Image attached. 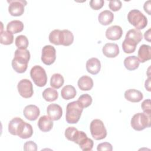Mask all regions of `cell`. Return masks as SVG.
Here are the masks:
<instances>
[{"instance_id": "34", "label": "cell", "mask_w": 151, "mask_h": 151, "mask_svg": "<svg viewBox=\"0 0 151 151\" xmlns=\"http://www.w3.org/2000/svg\"><path fill=\"white\" fill-rule=\"evenodd\" d=\"M77 101L84 109L88 107L91 105L92 103V97L88 94H84L78 97Z\"/></svg>"}, {"instance_id": "9", "label": "cell", "mask_w": 151, "mask_h": 151, "mask_svg": "<svg viewBox=\"0 0 151 151\" xmlns=\"http://www.w3.org/2000/svg\"><path fill=\"white\" fill-rule=\"evenodd\" d=\"M17 88L21 96L25 99L32 97L34 93L33 86L31 81L28 79H22L19 81Z\"/></svg>"}, {"instance_id": "20", "label": "cell", "mask_w": 151, "mask_h": 151, "mask_svg": "<svg viewBox=\"0 0 151 151\" xmlns=\"http://www.w3.org/2000/svg\"><path fill=\"white\" fill-rule=\"evenodd\" d=\"M77 84L82 91H88L93 87V80L89 76H83L78 79Z\"/></svg>"}, {"instance_id": "10", "label": "cell", "mask_w": 151, "mask_h": 151, "mask_svg": "<svg viewBox=\"0 0 151 151\" xmlns=\"http://www.w3.org/2000/svg\"><path fill=\"white\" fill-rule=\"evenodd\" d=\"M56 59V50L50 45H45L42 49L41 61L47 65L53 64Z\"/></svg>"}, {"instance_id": "16", "label": "cell", "mask_w": 151, "mask_h": 151, "mask_svg": "<svg viewBox=\"0 0 151 151\" xmlns=\"http://www.w3.org/2000/svg\"><path fill=\"white\" fill-rule=\"evenodd\" d=\"M124 98L133 103H137L140 101L143 97L142 93L136 89H129L124 92Z\"/></svg>"}, {"instance_id": "30", "label": "cell", "mask_w": 151, "mask_h": 151, "mask_svg": "<svg viewBox=\"0 0 151 151\" xmlns=\"http://www.w3.org/2000/svg\"><path fill=\"white\" fill-rule=\"evenodd\" d=\"M64 83V77L59 73H55L51 77L50 86L53 88L58 89L63 85Z\"/></svg>"}, {"instance_id": "12", "label": "cell", "mask_w": 151, "mask_h": 151, "mask_svg": "<svg viewBox=\"0 0 151 151\" xmlns=\"http://www.w3.org/2000/svg\"><path fill=\"white\" fill-rule=\"evenodd\" d=\"M40 111L39 108L34 104H29L25 107L23 110V114L25 117L30 120L34 121L37 120L40 116Z\"/></svg>"}, {"instance_id": "29", "label": "cell", "mask_w": 151, "mask_h": 151, "mask_svg": "<svg viewBox=\"0 0 151 151\" xmlns=\"http://www.w3.org/2000/svg\"><path fill=\"white\" fill-rule=\"evenodd\" d=\"M125 38H130L138 44L142 40L143 35L140 30L137 29H131L127 32Z\"/></svg>"}, {"instance_id": "2", "label": "cell", "mask_w": 151, "mask_h": 151, "mask_svg": "<svg viewBox=\"0 0 151 151\" xmlns=\"http://www.w3.org/2000/svg\"><path fill=\"white\" fill-rule=\"evenodd\" d=\"M83 107L78 101L68 103L66 107L65 120L69 124L77 123L80 119Z\"/></svg>"}, {"instance_id": "32", "label": "cell", "mask_w": 151, "mask_h": 151, "mask_svg": "<svg viewBox=\"0 0 151 151\" xmlns=\"http://www.w3.org/2000/svg\"><path fill=\"white\" fill-rule=\"evenodd\" d=\"M15 43L18 48L27 49L29 44V41L26 36L24 35H19L16 37Z\"/></svg>"}, {"instance_id": "15", "label": "cell", "mask_w": 151, "mask_h": 151, "mask_svg": "<svg viewBox=\"0 0 151 151\" xmlns=\"http://www.w3.org/2000/svg\"><path fill=\"white\" fill-rule=\"evenodd\" d=\"M86 66L88 73L93 75H96L98 74L100 70L101 63L98 58L93 57L87 61Z\"/></svg>"}, {"instance_id": "13", "label": "cell", "mask_w": 151, "mask_h": 151, "mask_svg": "<svg viewBox=\"0 0 151 151\" xmlns=\"http://www.w3.org/2000/svg\"><path fill=\"white\" fill-rule=\"evenodd\" d=\"M103 54L108 58H114L119 54V47L116 43H106L102 48Z\"/></svg>"}, {"instance_id": "38", "label": "cell", "mask_w": 151, "mask_h": 151, "mask_svg": "<svg viewBox=\"0 0 151 151\" xmlns=\"http://www.w3.org/2000/svg\"><path fill=\"white\" fill-rule=\"evenodd\" d=\"M141 107L143 111V113L151 115V107H150V100H145L141 104Z\"/></svg>"}, {"instance_id": "28", "label": "cell", "mask_w": 151, "mask_h": 151, "mask_svg": "<svg viewBox=\"0 0 151 151\" xmlns=\"http://www.w3.org/2000/svg\"><path fill=\"white\" fill-rule=\"evenodd\" d=\"M42 97L45 100L51 102L56 100L58 99V93L56 90L49 87L44 90L42 92Z\"/></svg>"}, {"instance_id": "26", "label": "cell", "mask_w": 151, "mask_h": 151, "mask_svg": "<svg viewBox=\"0 0 151 151\" xmlns=\"http://www.w3.org/2000/svg\"><path fill=\"white\" fill-rule=\"evenodd\" d=\"M24 120L20 117H16L13 118L8 124V131L9 132L15 136H17L18 129Z\"/></svg>"}, {"instance_id": "27", "label": "cell", "mask_w": 151, "mask_h": 151, "mask_svg": "<svg viewBox=\"0 0 151 151\" xmlns=\"http://www.w3.org/2000/svg\"><path fill=\"white\" fill-rule=\"evenodd\" d=\"M137 44L133 40L125 38L122 42V49L125 53L130 54L134 52Z\"/></svg>"}, {"instance_id": "14", "label": "cell", "mask_w": 151, "mask_h": 151, "mask_svg": "<svg viewBox=\"0 0 151 151\" xmlns=\"http://www.w3.org/2000/svg\"><path fill=\"white\" fill-rule=\"evenodd\" d=\"M123 34L122 28L119 25H113L109 27L106 31V37L110 40H119Z\"/></svg>"}, {"instance_id": "39", "label": "cell", "mask_w": 151, "mask_h": 151, "mask_svg": "<svg viewBox=\"0 0 151 151\" xmlns=\"http://www.w3.org/2000/svg\"><path fill=\"white\" fill-rule=\"evenodd\" d=\"M24 150L25 151H36L37 150V145L33 141H28L24 143Z\"/></svg>"}, {"instance_id": "31", "label": "cell", "mask_w": 151, "mask_h": 151, "mask_svg": "<svg viewBox=\"0 0 151 151\" xmlns=\"http://www.w3.org/2000/svg\"><path fill=\"white\" fill-rule=\"evenodd\" d=\"M13 34L8 31H1L0 34V42L4 45H9L13 42Z\"/></svg>"}, {"instance_id": "21", "label": "cell", "mask_w": 151, "mask_h": 151, "mask_svg": "<svg viewBox=\"0 0 151 151\" xmlns=\"http://www.w3.org/2000/svg\"><path fill=\"white\" fill-rule=\"evenodd\" d=\"M114 19V14L109 10H104L101 12L98 16L99 22L103 25L110 24Z\"/></svg>"}, {"instance_id": "3", "label": "cell", "mask_w": 151, "mask_h": 151, "mask_svg": "<svg viewBox=\"0 0 151 151\" xmlns=\"http://www.w3.org/2000/svg\"><path fill=\"white\" fill-rule=\"evenodd\" d=\"M131 126L137 131H141L151 125V115L145 113H138L133 115L130 122Z\"/></svg>"}, {"instance_id": "18", "label": "cell", "mask_w": 151, "mask_h": 151, "mask_svg": "<svg viewBox=\"0 0 151 151\" xmlns=\"http://www.w3.org/2000/svg\"><path fill=\"white\" fill-rule=\"evenodd\" d=\"M32 134L33 129L32 126L24 121L19 128L17 136H18L21 139H25L31 137Z\"/></svg>"}, {"instance_id": "23", "label": "cell", "mask_w": 151, "mask_h": 151, "mask_svg": "<svg viewBox=\"0 0 151 151\" xmlns=\"http://www.w3.org/2000/svg\"><path fill=\"white\" fill-rule=\"evenodd\" d=\"M140 61L138 58L135 55L129 56L124 60V65L126 69L132 71L137 69L139 66Z\"/></svg>"}, {"instance_id": "25", "label": "cell", "mask_w": 151, "mask_h": 151, "mask_svg": "<svg viewBox=\"0 0 151 151\" xmlns=\"http://www.w3.org/2000/svg\"><path fill=\"white\" fill-rule=\"evenodd\" d=\"M77 91L74 86L71 85L65 86L61 91V95L63 99L65 100H70L74 98Z\"/></svg>"}, {"instance_id": "43", "label": "cell", "mask_w": 151, "mask_h": 151, "mask_svg": "<svg viewBox=\"0 0 151 151\" xmlns=\"http://www.w3.org/2000/svg\"><path fill=\"white\" fill-rule=\"evenodd\" d=\"M144 36H145V38L146 41H147L149 42L150 41V28H149L147 31H146L145 32Z\"/></svg>"}, {"instance_id": "36", "label": "cell", "mask_w": 151, "mask_h": 151, "mask_svg": "<svg viewBox=\"0 0 151 151\" xmlns=\"http://www.w3.org/2000/svg\"><path fill=\"white\" fill-rule=\"evenodd\" d=\"M122 5V3L119 0H111L109 1V6L110 9L113 11H119Z\"/></svg>"}, {"instance_id": "41", "label": "cell", "mask_w": 151, "mask_h": 151, "mask_svg": "<svg viewBox=\"0 0 151 151\" xmlns=\"http://www.w3.org/2000/svg\"><path fill=\"white\" fill-rule=\"evenodd\" d=\"M143 8L144 10L146 12H147L148 14V15H150V1L148 0L147 1H146L144 4L143 5Z\"/></svg>"}, {"instance_id": "19", "label": "cell", "mask_w": 151, "mask_h": 151, "mask_svg": "<svg viewBox=\"0 0 151 151\" xmlns=\"http://www.w3.org/2000/svg\"><path fill=\"white\" fill-rule=\"evenodd\" d=\"M38 126L39 129L43 132L50 131L53 127L52 120L48 116L44 115L38 120Z\"/></svg>"}, {"instance_id": "22", "label": "cell", "mask_w": 151, "mask_h": 151, "mask_svg": "<svg viewBox=\"0 0 151 151\" xmlns=\"http://www.w3.org/2000/svg\"><path fill=\"white\" fill-rule=\"evenodd\" d=\"M24 24L19 20H13L8 23L6 29L12 34H17L21 32L24 29Z\"/></svg>"}, {"instance_id": "7", "label": "cell", "mask_w": 151, "mask_h": 151, "mask_svg": "<svg viewBox=\"0 0 151 151\" xmlns=\"http://www.w3.org/2000/svg\"><path fill=\"white\" fill-rule=\"evenodd\" d=\"M65 136L70 141L81 145L87 138V134L83 131L78 130L74 127H68L65 131Z\"/></svg>"}, {"instance_id": "17", "label": "cell", "mask_w": 151, "mask_h": 151, "mask_svg": "<svg viewBox=\"0 0 151 151\" xmlns=\"http://www.w3.org/2000/svg\"><path fill=\"white\" fill-rule=\"evenodd\" d=\"M137 58L140 63H145L151 58V47L150 45L143 44L138 50Z\"/></svg>"}, {"instance_id": "40", "label": "cell", "mask_w": 151, "mask_h": 151, "mask_svg": "<svg viewBox=\"0 0 151 151\" xmlns=\"http://www.w3.org/2000/svg\"><path fill=\"white\" fill-rule=\"evenodd\" d=\"M97 150L98 151L101 150H108L111 151L113 150L112 145L109 142H103L99 144L97 147Z\"/></svg>"}, {"instance_id": "37", "label": "cell", "mask_w": 151, "mask_h": 151, "mask_svg": "<svg viewBox=\"0 0 151 151\" xmlns=\"http://www.w3.org/2000/svg\"><path fill=\"white\" fill-rule=\"evenodd\" d=\"M90 7L94 10H99L103 7L104 4L103 0H91L90 1Z\"/></svg>"}, {"instance_id": "42", "label": "cell", "mask_w": 151, "mask_h": 151, "mask_svg": "<svg viewBox=\"0 0 151 151\" xmlns=\"http://www.w3.org/2000/svg\"><path fill=\"white\" fill-rule=\"evenodd\" d=\"M145 86L147 91H151V90H150V77H149L147 78V80H146L145 83Z\"/></svg>"}, {"instance_id": "1", "label": "cell", "mask_w": 151, "mask_h": 151, "mask_svg": "<svg viewBox=\"0 0 151 151\" xmlns=\"http://www.w3.org/2000/svg\"><path fill=\"white\" fill-rule=\"evenodd\" d=\"M30 59L29 51L27 49H19L15 50L14 58L12 60L13 69L18 73H24L28 67Z\"/></svg>"}, {"instance_id": "8", "label": "cell", "mask_w": 151, "mask_h": 151, "mask_svg": "<svg viewBox=\"0 0 151 151\" xmlns=\"http://www.w3.org/2000/svg\"><path fill=\"white\" fill-rule=\"evenodd\" d=\"M9 3L8 11L12 16L19 17L23 14L24 6L27 4L25 0H8Z\"/></svg>"}, {"instance_id": "5", "label": "cell", "mask_w": 151, "mask_h": 151, "mask_svg": "<svg viewBox=\"0 0 151 151\" xmlns=\"http://www.w3.org/2000/svg\"><path fill=\"white\" fill-rule=\"evenodd\" d=\"M90 130L92 137L97 140L104 139L107 136V130L103 122L100 119H94L91 121Z\"/></svg>"}, {"instance_id": "11", "label": "cell", "mask_w": 151, "mask_h": 151, "mask_svg": "<svg viewBox=\"0 0 151 151\" xmlns=\"http://www.w3.org/2000/svg\"><path fill=\"white\" fill-rule=\"evenodd\" d=\"M47 113L48 116L54 121L58 120L63 115V110L61 107L55 103L49 104L47 108Z\"/></svg>"}, {"instance_id": "35", "label": "cell", "mask_w": 151, "mask_h": 151, "mask_svg": "<svg viewBox=\"0 0 151 151\" xmlns=\"http://www.w3.org/2000/svg\"><path fill=\"white\" fill-rule=\"evenodd\" d=\"M93 141L90 138H87L80 145H79L80 147L84 151H88L91 150L93 147Z\"/></svg>"}, {"instance_id": "6", "label": "cell", "mask_w": 151, "mask_h": 151, "mask_svg": "<svg viewBox=\"0 0 151 151\" xmlns=\"http://www.w3.org/2000/svg\"><path fill=\"white\" fill-rule=\"evenodd\" d=\"M30 76L34 84L38 87H44L47 82L45 70L40 65H34L30 71Z\"/></svg>"}, {"instance_id": "24", "label": "cell", "mask_w": 151, "mask_h": 151, "mask_svg": "<svg viewBox=\"0 0 151 151\" xmlns=\"http://www.w3.org/2000/svg\"><path fill=\"white\" fill-rule=\"evenodd\" d=\"M74 35L68 29H63L61 32L60 44L64 46H69L73 42Z\"/></svg>"}, {"instance_id": "33", "label": "cell", "mask_w": 151, "mask_h": 151, "mask_svg": "<svg viewBox=\"0 0 151 151\" xmlns=\"http://www.w3.org/2000/svg\"><path fill=\"white\" fill-rule=\"evenodd\" d=\"M61 31L60 29H54L49 34V41L54 45H58L60 44V37Z\"/></svg>"}, {"instance_id": "4", "label": "cell", "mask_w": 151, "mask_h": 151, "mask_svg": "<svg viewBox=\"0 0 151 151\" xmlns=\"http://www.w3.org/2000/svg\"><path fill=\"white\" fill-rule=\"evenodd\" d=\"M127 19L129 23L138 30L144 29L147 25L146 17L138 9L130 11L127 14Z\"/></svg>"}]
</instances>
